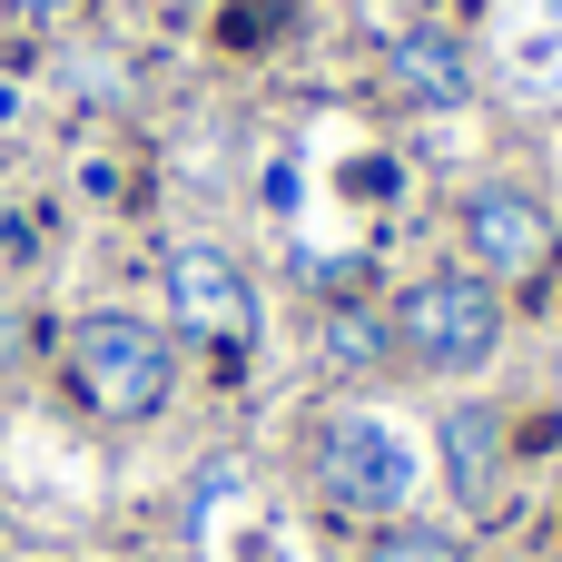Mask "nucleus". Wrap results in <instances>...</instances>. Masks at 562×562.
<instances>
[{
	"mask_svg": "<svg viewBox=\"0 0 562 562\" xmlns=\"http://www.w3.org/2000/svg\"><path fill=\"white\" fill-rule=\"evenodd\" d=\"M366 562H464V543H454L445 524H405V514H395V524L375 533V553H366Z\"/></svg>",
	"mask_w": 562,
	"mask_h": 562,
	"instance_id": "1a4fd4ad",
	"label": "nucleus"
},
{
	"mask_svg": "<svg viewBox=\"0 0 562 562\" xmlns=\"http://www.w3.org/2000/svg\"><path fill=\"white\" fill-rule=\"evenodd\" d=\"M316 356H326V366H346V375H366V366H385V356H395V326H385V316H366V306H336V316H316Z\"/></svg>",
	"mask_w": 562,
	"mask_h": 562,
	"instance_id": "6e6552de",
	"label": "nucleus"
},
{
	"mask_svg": "<svg viewBox=\"0 0 562 562\" xmlns=\"http://www.w3.org/2000/svg\"><path fill=\"white\" fill-rule=\"evenodd\" d=\"M385 326H395V346H405L415 366H435V375H474V366L504 346V296H494V277L445 267V277L405 286Z\"/></svg>",
	"mask_w": 562,
	"mask_h": 562,
	"instance_id": "7ed1b4c3",
	"label": "nucleus"
},
{
	"mask_svg": "<svg viewBox=\"0 0 562 562\" xmlns=\"http://www.w3.org/2000/svg\"><path fill=\"white\" fill-rule=\"evenodd\" d=\"M30 10H59V0H30Z\"/></svg>",
	"mask_w": 562,
	"mask_h": 562,
	"instance_id": "9b49d317",
	"label": "nucleus"
},
{
	"mask_svg": "<svg viewBox=\"0 0 562 562\" xmlns=\"http://www.w3.org/2000/svg\"><path fill=\"white\" fill-rule=\"evenodd\" d=\"M415 484H425V454H415V435L395 425V415H326L316 425V494L326 504H346V514H405L415 504Z\"/></svg>",
	"mask_w": 562,
	"mask_h": 562,
	"instance_id": "f03ea898",
	"label": "nucleus"
},
{
	"mask_svg": "<svg viewBox=\"0 0 562 562\" xmlns=\"http://www.w3.org/2000/svg\"><path fill=\"white\" fill-rule=\"evenodd\" d=\"M10 346H20V326H10V316H0V375H10Z\"/></svg>",
	"mask_w": 562,
	"mask_h": 562,
	"instance_id": "9d476101",
	"label": "nucleus"
},
{
	"mask_svg": "<svg viewBox=\"0 0 562 562\" xmlns=\"http://www.w3.org/2000/svg\"><path fill=\"white\" fill-rule=\"evenodd\" d=\"M168 316L198 346H257V277L227 247H168Z\"/></svg>",
	"mask_w": 562,
	"mask_h": 562,
	"instance_id": "20e7f679",
	"label": "nucleus"
},
{
	"mask_svg": "<svg viewBox=\"0 0 562 562\" xmlns=\"http://www.w3.org/2000/svg\"><path fill=\"white\" fill-rule=\"evenodd\" d=\"M445 474H454L464 504L494 494V474H504V415H494V405H454V415H445Z\"/></svg>",
	"mask_w": 562,
	"mask_h": 562,
	"instance_id": "0eeeda50",
	"label": "nucleus"
},
{
	"mask_svg": "<svg viewBox=\"0 0 562 562\" xmlns=\"http://www.w3.org/2000/svg\"><path fill=\"white\" fill-rule=\"evenodd\" d=\"M69 385H79L89 415L148 425V415L178 395V346H168V326H148V316H79V336H69Z\"/></svg>",
	"mask_w": 562,
	"mask_h": 562,
	"instance_id": "f257e3e1",
	"label": "nucleus"
},
{
	"mask_svg": "<svg viewBox=\"0 0 562 562\" xmlns=\"http://www.w3.org/2000/svg\"><path fill=\"white\" fill-rule=\"evenodd\" d=\"M464 257H474V277H533V267L553 257L543 198L514 188V178H484V188L464 198Z\"/></svg>",
	"mask_w": 562,
	"mask_h": 562,
	"instance_id": "39448f33",
	"label": "nucleus"
},
{
	"mask_svg": "<svg viewBox=\"0 0 562 562\" xmlns=\"http://www.w3.org/2000/svg\"><path fill=\"white\" fill-rule=\"evenodd\" d=\"M385 79L405 109H464L474 99V59L445 40V30H395L385 40Z\"/></svg>",
	"mask_w": 562,
	"mask_h": 562,
	"instance_id": "423d86ee",
	"label": "nucleus"
}]
</instances>
